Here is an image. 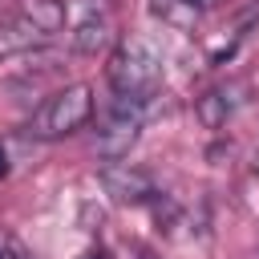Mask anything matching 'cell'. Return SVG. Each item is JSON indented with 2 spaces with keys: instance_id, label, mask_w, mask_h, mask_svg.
I'll use <instances>...</instances> for the list:
<instances>
[{
  "instance_id": "6da1fadb",
  "label": "cell",
  "mask_w": 259,
  "mask_h": 259,
  "mask_svg": "<svg viewBox=\"0 0 259 259\" xmlns=\"http://www.w3.org/2000/svg\"><path fill=\"white\" fill-rule=\"evenodd\" d=\"M89 117H93V89H89V85H65V89L49 93V97L36 105L28 130H32L36 138H45V142H57V138L77 134Z\"/></svg>"
},
{
  "instance_id": "7a4b0ae2",
  "label": "cell",
  "mask_w": 259,
  "mask_h": 259,
  "mask_svg": "<svg viewBox=\"0 0 259 259\" xmlns=\"http://www.w3.org/2000/svg\"><path fill=\"white\" fill-rule=\"evenodd\" d=\"M105 77H109V85H113L117 97H158L162 61H158L142 40H125V45L109 57Z\"/></svg>"
},
{
  "instance_id": "3957f363",
  "label": "cell",
  "mask_w": 259,
  "mask_h": 259,
  "mask_svg": "<svg viewBox=\"0 0 259 259\" xmlns=\"http://www.w3.org/2000/svg\"><path fill=\"white\" fill-rule=\"evenodd\" d=\"M101 190H105L117 206H146V202L158 194L154 174H150L146 166H138V162H125V158L101 166Z\"/></svg>"
},
{
  "instance_id": "277c9868",
  "label": "cell",
  "mask_w": 259,
  "mask_h": 259,
  "mask_svg": "<svg viewBox=\"0 0 259 259\" xmlns=\"http://www.w3.org/2000/svg\"><path fill=\"white\" fill-rule=\"evenodd\" d=\"M109 36H113L109 12H105V8H97V12H85V16H77V20H73L69 45H73V53H81V57H97V53L109 45Z\"/></svg>"
},
{
  "instance_id": "5b68a950",
  "label": "cell",
  "mask_w": 259,
  "mask_h": 259,
  "mask_svg": "<svg viewBox=\"0 0 259 259\" xmlns=\"http://www.w3.org/2000/svg\"><path fill=\"white\" fill-rule=\"evenodd\" d=\"M45 40H49V36H45L24 12L0 20V61H4V57H20V53H32V49H40Z\"/></svg>"
},
{
  "instance_id": "8992f818",
  "label": "cell",
  "mask_w": 259,
  "mask_h": 259,
  "mask_svg": "<svg viewBox=\"0 0 259 259\" xmlns=\"http://www.w3.org/2000/svg\"><path fill=\"white\" fill-rule=\"evenodd\" d=\"M20 12H24L45 36H53V32L65 28V0H24Z\"/></svg>"
},
{
  "instance_id": "52a82bcc",
  "label": "cell",
  "mask_w": 259,
  "mask_h": 259,
  "mask_svg": "<svg viewBox=\"0 0 259 259\" xmlns=\"http://www.w3.org/2000/svg\"><path fill=\"white\" fill-rule=\"evenodd\" d=\"M194 117L202 130H223L227 117H231V105H227V93L223 89H206L198 101H194Z\"/></svg>"
},
{
  "instance_id": "ba28073f",
  "label": "cell",
  "mask_w": 259,
  "mask_h": 259,
  "mask_svg": "<svg viewBox=\"0 0 259 259\" xmlns=\"http://www.w3.org/2000/svg\"><path fill=\"white\" fill-rule=\"evenodd\" d=\"M154 16H162L166 24H174V28L190 32V28H194V20H198V8H194L190 0H154Z\"/></svg>"
},
{
  "instance_id": "9c48e42d",
  "label": "cell",
  "mask_w": 259,
  "mask_h": 259,
  "mask_svg": "<svg viewBox=\"0 0 259 259\" xmlns=\"http://www.w3.org/2000/svg\"><path fill=\"white\" fill-rule=\"evenodd\" d=\"M0 259H24L20 239H16V235H8V231H0Z\"/></svg>"
},
{
  "instance_id": "30bf717a",
  "label": "cell",
  "mask_w": 259,
  "mask_h": 259,
  "mask_svg": "<svg viewBox=\"0 0 259 259\" xmlns=\"http://www.w3.org/2000/svg\"><path fill=\"white\" fill-rule=\"evenodd\" d=\"M130 255H134V259H158V251H154V247H142V243H134Z\"/></svg>"
},
{
  "instance_id": "8fae6325",
  "label": "cell",
  "mask_w": 259,
  "mask_h": 259,
  "mask_svg": "<svg viewBox=\"0 0 259 259\" xmlns=\"http://www.w3.org/2000/svg\"><path fill=\"white\" fill-rule=\"evenodd\" d=\"M190 4H194V8H219L223 0H190Z\"/></svg>"
},
{
  "instance_id": "7c38bea8",
  "label": "cell",
  "mask_w": 259,
  "mask_h": 259,
  "mask_svg": "<svg viewBox=\"0 0 259 259\" xmlns=\"http://www.w3.org/2000/svg\"><path fill=\"white\" fill-rule=\"evenodd\" d=\"M8 174V158H4V150H0V178Z\"/></svg>"
},
{
  "instance_id": "4fadbf2b",
  "label": "cell",
  "mask_w": 259,
  "mask_h": 259,
  "mask_svg": "<svg viewBox=\"0 0 259 259\" xmlns=\"http://www.w3.org/2000/svg\"><path fill=\"white\" fill-rule=\"evenodd\" d=\"M251 170H255V174H259V150H255V158H251Z\"/></svg>"
},
{
  "instance_id": "5bb4252c",
  "label": "cell",
  "mask_w": 259,
  "mask_h": 259,
  "mask_svg": "<svg viewBox=\"0 0 259 259\" xmlns=\"http://www.w3.org/2000/svg\"><path fill=\"white\" fill-rule=\"evenodd\" d=\"M24 259H36V255H32V251H24Z\"/></svg>"
}]
</instances>
